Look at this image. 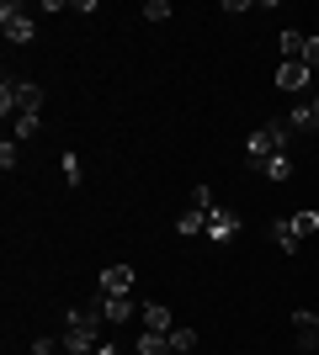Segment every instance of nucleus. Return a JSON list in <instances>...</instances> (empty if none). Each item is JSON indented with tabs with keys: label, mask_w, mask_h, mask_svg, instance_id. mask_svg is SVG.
Returning <instances> with one entry per match:
<instances>
[{
	"label": "nucleus",
	"mask_w": 319,
	"mask_h": 355,
	"mask_svg": "<svg viewBox=\"0 0 319 355\" xmlns=\"http://www.w3.org/2000/svg\"><path fill=\"white\" fill-rule=\"evenodd\" d=\"M0 27H6V43H32V37H38V21H32L27 6H16V0L0 6Z\"/></svg>",
	"instance_id": "f03ea898"
},
{
	"label": "nucleus",
	"mask_w": 319,
	"mask_h": 355,
	"mask_svg": "<svg viewBox=\"0 0 319 355\" xmlns=\"http://www.w3.org/2000/svg\"><path fill=\"white\" fill-rule=\"evenodd\" d=\"M176 234H181V239H192V234H208V212H197V207H186L181 218H176Z\"/></svg>",
	"instance_id": "ddd939ff"
},
{
	"label": "nucleus",
	"mask_w": 319,
	"mask_h": 355,
	"mask_svg": "<svg viewBox=\"0 0 319 355\" xmlns=\"http://www.w3.org/2000/svg\"><path fill=\"white\" fill-rule=\"evenodd\" d=\"M96 355H122V350H117V345H101V350H96Z\"/></svg>",
	"instance_id": "393cba45"
},
{
	"label": "nucleus",
	"mask_w": 319,
	"mask_h": 355,
	"mask_svg": "<svg viewBox=\"0 0 319 355\" xmlns=\"http://www.w3.org/2000/svg\"><path fill=\"white\" fill-rule=\"evenodd\" d=\"M101 324V308H69L64 313V329H96Z\"/></svg>",
	"instance_id": "4468645a"
},
{
	"label": "nucleus",
	"mask_w": 319,
	"mask_h": 355,
	"mask_svg": "<svg viewBox=\"0 0 319 355\" xmlns=\"http://www.w3.org/2000/svg\"><path fill=\"white\" fill-rule=\"evenodd\" d=\"M245 164H250V175H266V180H288L293 175L288 154H266V159H245Z\"/></svg>",
	"instance_id": "39448f33"
},
{
	"label": "nucleus",
	"mask_w": 319,
	"mask_h": 355,
	"mask_svg": "<svg viewBox=\"0 0 319 355\" xmlns=\"http://www.w3.org/2000/svg\"><path fill=\"white\" fill-rule=\"evenodd\" d=\"M266 234H272V244H277L282 254H298V244H304V239H298V228H293V218H277Z\"/></svg>",
	"instance_id": "0eeeda50"
},
{
	"label": "nucleus",
	"mask_w": 319,
	"mask_h": 355,
	"mask_svg": "<svg viewBox=\"0 0 319 355\" xmlns=\"http://www.w3.org/2000/svg\"><path fill=\"white\" fill-rule=\"evenodd\" d=\"M22 112H43V85L6 74V85H0V117H22Z\"/></svg>",
	"instance_id": "f257e3e1"
},
{
	"label": "nucleus",
	"mask_w": 319,
	"mask_h": 355,
	"mask_svg": "<svg viewBox=\"0 0 319 355\" xmlns=\"http://www.w3.org/2000/svg\"><path fill=\"white\" fill-rule=\"evenodd\" d=\"M138 355H170V340L154 334V329H144V334H138Z\"/></svg>",
	"instance_id": "f3484780"
},
{
	"label": "nucleus",
	"mask_w": 319,
	"mask_h": 355,
	"mask_svg": "<svg viewBox=\"0 0 319 355\" xmlns=\"http://www.w3.org/2000/svg\"><path fill=\"white\" fill-rule=\"evenodd\" d=\"M133 297H101V318L106 324H128V318H133Z\"/></svg>",
	"instance_id": "9d476101"
},
{
	"label": "nucleus",
	"mask_w": 319,
	"mask_h": 355,
	"mask_svg": "<svg viewBox=\"0 0 319 355\" xmlns=\"http://www.w3.org/2000/svg\"><path fill=\"white\" fill-rule=\"evenodd\" d=\"M64 350H75V355L101 350V345H96V329H64Z\"/></svg>",
	"instance_id": "f8f14e48"
},
{
	"label": "nucleus",
	"mask_w": 319,
	"mask_h": 355,
	"mask_svg": "<svg viewBox=\"0 0 319 355\" xmlns=\"http://www.w3.org/2000/svg\"><path fill=\"white\" fill-rule=\"evenodd\" d=\"M234 234H240V212L213 207V212H208V239H213V244H229Z\"/></svg>",
	"instance_id": "7ed1b4c3"
},
{
	"label": "nucleus",
	"mask_w": 319,
	"mask_h": 355,
	"mask_svg": "<svg viewBox=\"0 0 319 355\" xmlns=\"http://www.w3.org/2000/svg\"><path fill=\"white\" fill-rule=\"evenodd\" d=\"M165 340H170V355H192L197 350V329H170Z\"/></svg>",
	"instance_id": "dca6fc26"
},
{
	"label": "nucleus",
	"mask_w": 319,
	"mask_h": 355,
	"mask_svg": "<svg viewBox=\"0 0 319 355\" xmlns=\"http://www.w3.org/2000/svg\"><path fill=\"white\" fill-rule=\"evenodd\" d=\"M64 180H69V186L80 180V159H75V154H64Z\"/></svg>",
	"instance_id": "b1692460"
},
{
	"label": "nucleus",
	"mask_w": 319,
	"mask_h": 355,
	"mask_svg": "<svg viewBox=\"0 0 319 355\" xmlns=\"http://www.w3.org/2000/svg\"><path fill=\"white\" fill-rule=\"evenodd\" d=\"M192 207L197 212H213L218 202H213V186H192Z\"/></svg>",
	"instance_id": "aec40b11"
},
{
	"label": "nucleus",
	"mask_w": 319,
	"mask_h": 355,
	"mask_svg": "<svg viewBox=\"0 0 319 355\" xmlns=\"http://www.w3.org/2000/svg\"><path fill=\"white\" fill-rule=\"evenodd\" d=\"M128 292H133V266L101 270V297H128Z\"/></svg>",
	"instance_id": "423d86ee"
},
{
	"label": "nucleus",
	"mask_w": 319,
	"mask_h": 355,
	"mask_svg": "<svg viewBox=\"0 0 319 355\" xmlns=\"http://www.w3.org/2000/svg\"><path fill=\"white\" fill-rule=\"evenodd\" d=\"M16 159H22V148H16V138H6V144H0V164L16 170Z\"/></svg>",
	"instance_id": "4be33fe9"
},
{
	"label": "nucleus",
	"mask_w": 319,
	"mask_h": 355,
	"mask_svg": "<svg viewBox=\"0 0 319 355\" xmlns=\"http://www.w3.org/2000/svg\"><path fill=\"white\" fill-rule=\"evenodd\" d=\"M309 64H282V69H277V90H304L309 85Z\"/></svg>",
	"instance_id": "9b49d317"
},
{
	"label": "nucleus",
	"mask_w": 319,
	"mask_h": 355,
	"mask_svg": "<svg viewBox=\"0 0 319 355\" xmlns=\"http://www.w3.org/2000/svg\"><path fill=\"white\" fill-rule=\"evenodd\" d=\"M293 329H298V334H293V340H298V350L314 355V350H319V324H314V313L298 308V313H293Z\"/></svg>",
	"instance_id": "20e7f679"
},
{
	"label": "nucleus",
	"mask_w": 319,
	"mask_h": 355,
	"mask_svg": "<svg viewBox=\"0 0 319 355\" xmlns=\"http://www.w3.org/2000/svg\"><path fill=\"white\" fill-rule=\"evenodd\" d=\"M144 21H170V0H149V6H144Z\"/></svg>",
	"instance_id": "412c9836"
},
{
	"label": "nucleus",
	"mask_w": 319,
	"mask_h": 355,
	"mask_svg": "<svg viewBox=\"0 0 319 355\" xmlns=\"http://www.w3.org/2000/svg\"><path fill=\"white\" fill-rule=\"evenodd\" d=\"M138 318H144V329H154V334H170V308L165 302H144V308H138Z\"/></svg>",
	"instance_id": "6e6552de"
},
{
	"label": "nucleus",
	"mask_w": 319,
	"mask_h": 355,
	"mask_svg": "<svg viewBox=\"0 0 319 355\" xmlns=\"http://www.w3.org/2000/svg\"><path fill=\"white\" fill-rule=\"evenodd\" d=\"M314 324H319V313H314Z\"/></svg>",
	"instance_id": "bb28decb"
},
{
	"label": "nucleus",
	"mask_w": 319,
	"mask_h": 355,
	"mask_svg": "<svg viewBox=\"0 0 319 355\" xmlns=\"http://www.w3.org/2000/svg\"><path fill=\"white\" fill-rule=\"evenodd\" d=\"M304 64H309V69H319V37H309V43H304Z\"/></svg>",
	"instance_id": "5701e85b"
},
{
	"label": "nucleus",
	"mask_w": 319,
	"mask_h": 355,
	"mask_svg": "<svg viewBox=\"0 0 319 355\" xmlns=\"http://www.w3.org/2000/svg\"><path fill=\"white\" fill-rule=\"evenodd\" d=\"M304 32H282V37H277V48H282V53H288V64H304Z\"/></svg>",
	"instance_id": "2eb2a0df"
},
{
	"label": "nucleus",
	"mask_w": 319,
	"mask_h": 355,
	"mask_svg": "<svg viewBox=\"0 0 319 355\" xmlns=\"http://www.w3.org/2000/svg\"><path fill=\"white\" fill-rule=\"evenodd\" d=\"M32 133H38V112H22V117H16V128H11V138L22 144V138H32Z\"/></svg>",
	"instance_id": "6ab92c4d"
},
{
	"label": "nucleus",
	"mask_w": 319,
	"mask_h": 355,
	"mask_svg": "<svg viewBox=\"0 0 319 355\" xmlns=\"http://www.w3.org/2000/svg\"><path fill=\"white\" fill-rule=\"evenodd\" d=\"M293 228H298V239H309L319 228V212L314 207H304V212H293Z\"/></svg>",
	"instance_id": "a211bd4d"
},
{
	"label": "nucleus",
	"mask_w": 319,
	"mask_h": 355,
	"mask_svg": "<svg viewBox=\"0 0 319 355\" xmlns=\"http://www.w3.org/2000/svg\"><path fill=\"white\" fill-rule=\"evenodd\" d=\"M314 112H319V96H314Z\"/></svg>",
	"instance_id": "a878e982"
},
{
	"label": "nucleus",
	"mask_w": 319,
	"mask_h": 355,
	"mask_svg": "<svg viewBox=\"0 0 319 355\" xmlns=\"http://www.w3.org/2000/svg\"><path fill=\"white\" fill-rule=\"evenodd\" d=\"M288 128L293 133H319V112H314V101H298L288 112Z\"/></svg>",
	"instance_id": "1a4fd4ad"
}]
</instances>
